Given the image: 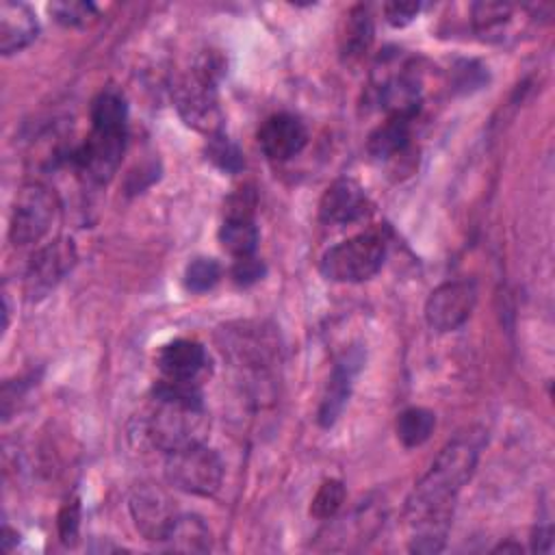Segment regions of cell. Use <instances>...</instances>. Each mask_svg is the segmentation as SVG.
<instances>
[{
	"label": "cell",
	"instance_id": "obj_1",
	"mask_svg": "<svg viewBox=\"0 0 555 555\" xmlns=\"http://www.w3.org/2000/svg\"><path fill=\"white\" fill-rule=\"evenodd\" d=\"M486 431L468 427L449 440L405 499L403 518L412 553H440L447 544L460 490L475 473Z\"/></svg>",
	"mask_w": 555,
	"mask_h": 555
},
{
	"label": "cell",
	"instance_id": "obj_2",
	"mask_svg": "<svg viewBox=\"0 0 555 555\" xmlns=\"http://www.w3.org/2000/svg\"><path fill=\"white\" fill-rule=\"evenodd\" d=\"M128 143V104L124 93L108 85L91 102V130L69 154L78 173L106 184L119 169Z\"/></svg>",
	"mask_w": 555,
	"mask_h": 555
},
{
	"label": "cell",
	"instance_id": "obj_3",
	"mask_svg": "<svg viewBox=\"0 0 555 555\" xmlns=\"http://www.w3.org/2000/svg\"><path fill=\"white\" fill-rule=\"evenodd\" d=\"M154 405L145 418L147 440L167 453L204 442L208 434V416L204 403H184L152 397Z\"/></svg>",
	"mask_w": 555,
	"mask_h": 555
},
{
	"label": "cell",
	"instance_id": "obj_4",
	"mask_svg": "<svg viewBox=\"0 0 555 555\" xmlns=\"http://www.w3.org/2000/svg\"><path fill=\"white\" fill-rule=\"evenodd\" d=\"M388 238L382 230H366L330 247L319 262V271L330 282L358 284L371 280L384 264Z\"/></svg>",
	"mask_w": 555,
	"mask_h": 555
},
{
	"label": "cell",
	"instance_id": "obj_5",
	"mask_svg": "<svg viewBox=\"0 0 555 555\" xmlns=\"http://www.w3.org/2000/svg\"><path fill=\"white\" fill-rule=\"evenodd\" d=\"M219 74L221 63L208 54L176 87V108L180 117L186 126L206 132L208 137L221 132L223 126V113L217 100Z\"/></svg>",
	"mask_w": 555,
	"mask_h": 555
},
{
	"label": "cell",
	"instance_id": "obj_6",
	"mask_svg": "<svg viewBox=\"0 0 555 555\" xmlns=\"http://www.w3.org/2000/svg\"><path fill=\"white\" fill-rule=\"evenodd\" d=\"M165 479L186 494L212 496L223 481V462L204 442L191 444L165 455Z\"/></svg>",
	"mask_w": 555,
	"mask_h": 555
},
{
	"label": "cell",
	"instance_id": "obj_7",
	"mask_svg": "<svg viewBox=\"0 0 555 555\" xmlns=\"http://www.w3.org/2000/svg\"><path fill=\"white\" fill-rule=\"evenodd\" d=\"M59 202L50 186L43 182H26L20 186L9 223V241L15 247H28L39 243L56 217Z\"/></svg>",
	"mask_w": 555,
	"mask_h": 555
},
{
	"label": "cell",
	"instance_id": "obj_8",
	"mask_svg": "<svg viewBox=\"0 0 555 555\" xmlns=\"http://www.w3.org/2000/svg\"><path fill=\"white\" fill-rule=\"evenodd\" d=\"M477 306V284L473 280H449L436 286L425 301V321L431 330L447 334L460 330Z\"/></svg>",
	"mask_w": 555,
	"mask_h": 555
},
{
	"label": "cell",
	"instance_id": "obj_9",
	"mask_svg": "<svg viewBox=\"0 0 555 555\" xmlns=\"http://www.w3.org/2000/svg\"><path fill=\"white\" fill-rule=\"evenodd\" d=\"M382 76H375V93L377 104L388 115H405L416 117L421 108L423 87L421 78L408 63H399V56H384Z\"/></svg>",
	"mask_w": 555,
	"mask_h": 555
},
{
	"label": "cell",
	"instance_id": "obj_10",
	"mask_svg": "<svg viewBox=\"0 0 555 555\" xmlns=\"http://www.w3.org/2000/svg\"><path fill=\"white\" fill-rule=\"evenodd\" d=\"M76 247L72 238H54L39 247L24 273V293L28 301L46 297L76 264Z\"/></svg>",
	"mask_w": 555,
	"mask_h": 555
},
{
	"label": "cell",
	"instance_id": "obj_11",
	"mask_svg": "<svg viewBox=\"0 0 555 555\" xmlns=\"http://www.w3.org/2000/svg\"><path fill=\"white\" fill-rule=\"evenodd\" d=\"M256 193L251 189H238L225 206V217L219 228V243L232 258L254 256L258 247V225L254 221Z\"/></svg>",
	"mask_w": 555,
	"mask_h": 555
},
{
	"label": "cell",
	"instance_id": "obj_12",
	"mask_svg": "<svg viewBox=\"0 0 555 555\" xmlns=\"http://www.w3.org/2000/svg\"><path fill=\"white\" fill-rule=\"evenodd\" d=\"M128 507L137 531L150 542H160L171 520L178 516L176 505L167 492L150 483H141L132 490Z\"/></svg>",
	"mask_w": 555,
	"mask_h": 555
},
{
	"label": "cell",
	"instance_id": "obj_13",
	"mask_svg": "<svg viewBox=\"0 0 555 555\" xmlns=\"http://www.w3.org/2000/svg\"><path fill=\"white\" fill-rule=\"evenodd\" d=\"M362 362H364V353L360 347H351L336 360L317 410V421L321 427H332L343 414Z\"/></svg>",
	"mask_w": 555,
	"mask_h": 555
},
{
	"label": "cell",
	"instance_id": "obj_14",
	"mask_svg": "<svg viewBox=\"0 0 555 555\" xmlns=\"http://www.w3.org/2000/svg\"><path fill=\"white\" fill-rule=\"evenodd\" d=\"M258 145L269 160H291L308 143L306 124L291 113H275L262 121L258 128Z\"/></svg>",
	"mask_w": 555,
	"mask_h": 555
},
{
	"label": "cell",
	"instance_id": "obj_15",
	"mask_svg": "<svg viewBox=\"0 0 555 555\" xmlns=\"http://www.w3.org/2000/svg\"><path fill=\"white\" fill-rule=\"evenodd\" d=\"M371 199L353 178L334 180L319 202V219L325 225H349L366 217Z\"/></svg>",
	"mask_w": 555,
	"mask_h": 555
},
{
	"label": "cell",
	"instance_id": "obj_16",
	"mask_svg": "<svg viewBox=\"0 0 555 555\" xmlns=\"http://www.w3.org/2000/svg\"><path fill=\"white\" fill-rule=\"evenodd\" d=\"M156 364L167 379H184L199 382V375L208 366L206 349L191 338H176L160 347L156 356Z\"/></svg>",
	"mask_w": 555,
	"mask_h": 555
},
{
	"label": "cell",
	"instance_id": "obj_17",
	"mask_svg": "<svg viewBox=\"0 0 555 555\" xmlns=\"http://www.w3.org/2000/svg\"><path fill=\"white\" fill-rule=\"evenodd\" d=\"M39 35V20L24 2L4 0L0 4V52L11 56L28 48Z\"/></svg>",
	"mask_w": 555,
	"mask_h": 555
},
{
	"label": "cell",
	"instance_id": "obj_18",
	"mask_svg": "<svg viewBox=\"0 0 555 555\" xmlns=\"http://www.w3.org/2000/svg\"><path fill=\"white\" fill-rule=\"evenodd\" d=\"M210 529L197 514H180L171 520L163 540L158 542L165 551L178 553H206L210 551Z\"/></svg>",
	"mask_w": 555,
	"mask_h": 555
},
{
	"label": "cell",
	"instance_id": "obj_19",
	"mask_svg": "<svg viewBox=\"0 0 555 555\" xmlns=\"http://www.w3.org/2000/svg\"><path fill=\"white\" fill-rule=\"evenodd\" d=\"M412 121L414 117L405 115H388L384 124H379L366 141V150L375 160H390L403 154L412 139Z\"/></svg>",
	"mask_w": 555,
	"mask_h": 555
},
{
	"label": "cell",
	"instance_id": "obj_20",
	"mask_svg": "<svg viewBox=\"0 0 555 555\" xmlns=\"http://www.w3.org/2000/svg\"><path fill=\"white\" fill-rule=\"evenodd\" d=\"M373 43V20L366 7H353L347 15L340 52L347 61L360 59Z\"/></svg>",
	"mask_w": 555,
	"mask_h": 555
},
{
	"label": "cell",
	"instance_id": "obj_21",
	"mask_svg": "<svg viewBox=\"0 0 555 555\" xmlns=\"http://www.w3.org/2000/svg\"><path fill=\"white\" fill-rule=\"evenodd\" d=\"M436 427V414L427 408H408L397 418V438L403 447L414 449L429 440Z\"/></svg>",
	"mask_w": 555,
	"mask_h": 555
},
{
	"label": "cell",
	"instance_id": "obj_22",
	"mask_svg": "<svg viewBox=\"0 0 555 555\" xmlns=\"http://www.w3.org/2000/svg\"><path fill=\"white\" fill-rule=\"evenodd\" d=\"M514 7L507 2H475L470 9V20L473 28L481 37H496L503 33V28L512 20Z\"/></svg>",
	"mask_w": 555,
	"mask_h": 555
},
{
	"label": "cell",
	"instance_id": "obj_23",
	"mask_svg": "<svg viewBox=\"0 0 555 555\" xmlns=\"http://www.w3.org/2000/svg\"><path fill=\"white\" fill-rule=\"evenodd\" d=\"M206 158L225 173H238L245 167V158H243L241 147L232 139H228L223 132H217V134L208 137Z\"/></svg>",
	"mask_w": 555,
	"mask_h": 555
},
{
	"label": "cell",
	"instance_id": "obj_24",
	"mask_svg": "<svg viewBox=\"0 0 555 555\" xmlns=\"http://www.w3.org/2000/svg\"><path fill=\"white\" fill-rule=\"evenodd\" d=\"M345 496H347V492H345V486L340 479H325L312 496L310 516H314L319 520L334 518L338 514V509L343 507Z\"/></svg>",
	"mask_w": 555,
	"mask_h": 555
},
{
	"label": "cell",
	"instance_id": "obj_25",
	"mask_svg": "<svg viewBox=\"0 0 555 555\" xmlns=\"http://www.w3.org/2000/svg\"><path fill=\"white\" fill-rule=\"evenodd\" d=\"M221 278V267L215 258H193L184 269V286L191 293H206L217 286Z\"/></svg>",
	"mask_w": 555,
	"mask_h": 555
},
{
	"label": "cell",
	"instance_id": "obj_26",
	"mask_svg": "<svg viewBox=\"0 0 555 555\" xmlns=\"http://www.w3.org/2000/svg\"><path fill=\"white\" fill-rule=\"evenodd\" d=\"M48 11L59 24L69 26V28L89 26L98 15V7L93 2H80V0L52 2V4H48Z\"/></svg>",
	"mask_w": 555,
	"mask_h": 555
},
{
	"label": "cell",
	"instance_id": "obj_27",
	"mask_svg": "<svg viewBox=\"0 0 555 555\" xmlns=\"http://www.w3.org/2000/svg\"><path fill=\"white\" fill-rule=\"evenodd\" d=\"M486 82H488V72L477 61H460L453 67V87L462 93L481 89Z\"/></svg>",
	"mask_w": 555,
	"mask_h": 555
},
{
	"label": "cell",
	"instance_id": "obj_28",
	"mask_svg": "<svg viewBox=\"0 0 555 555\" xmlns=\"http://www.w3.org/2000/svg\"><path fill=\"white\" fill-rule=\"evenodd\" d=\"M59 535L63 544H74L78 540V529H80V501L74 496L69 499L61 512H59Z\"/></svg>",
	"mask_w": 555,
	"mask_h": 555
},
{
	"label": "cell",
	"instance_id": "obj_29",
	"mask_svg": "<svg viewBox=\"0 0 555 555\" xmlns=\"http://www.w3.org/2000/svg\"><path fill=\"white\" fill-rule=\"evenodd\" d=\"M267 267L260 258L254 256H245V258H234V264H232V280L238 284V286H251L256 284L258 280H262Z\"/></svg>",
	"mask_w": 555,
	"mask_h": 555
},
{
	"label": "cell",
	"instance_id": "obj_30",
	"mask_svg": "<svg viewBox=\"0 0 555 555\" xmlns=\"http://www.w3.org/2000/svg\"><path fill=\"white\" fill-rule=\"evenodd\" d=\"M418 11H421L418 2H388V4H384L386 22L395 28L408 26L418 15Z\"/></svg>",
	"mask_w": 555,
	"mask_h": 555
},
{
	"label": "cell",
	"instance_id": "obj_31",
	"mask_svg": "<svg viewBox=\"0 0 555 555\" xmlns=\"http://www.w3.org/2000/svg\"><path fill=\"white\" fill-rule=\"evenodd\" d=\"M533 551L538 553H551L553 551V529L546 522L544 527H538L533 533Z\"/></svg>",
	"mask_w": 555,
	"mask_h": 555
},
{
	"label": "cell",
	"instance_id": "obj_32",
	"mask_svg": "<svg viewBox=\"0 0 555 555\" xmlns=\"http://www.w3.org/2000/svg\"><path fill=\"white\" fill-rule=\"evenodd\" d=\"M2 542H4V551H11L13 548V544H17L20 542V535H17V531H13L7 522H4V529H2Z\"/></svg>",
	"mask_w": 555,
	"mask_h": 555
},
{
	"label": "cell",
	"instance_id": "obj_33",
	"mask_svg": "<svg viewBox=\"0 0 555 555\" xmlns=\"http://www.w3.org/2000/svg\"><path fill=\"white\" fill-rule=\"evenodd\" d=\"M496 551H503V553H507V551H514V553H520L522 548H520V544H512V542H505V544H499L496 548H494V553Z\"/></svg>",
	"mask_w": 555,
	"mask_h": 555
}]
</instances>
